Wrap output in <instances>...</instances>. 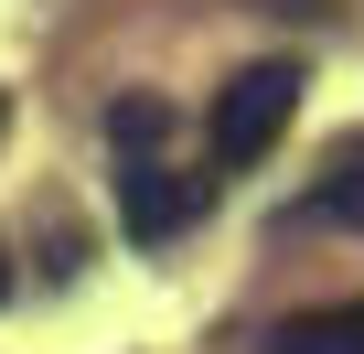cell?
I'll return each mask as SVG.
<instances>
[{"label": "cell", "instance_id": "1", "mask_svg": "<svg viewBox=\"0 0 364 354\" xmlns=\"http://www.w3.org/2000/svg\"><path fill=\"white\" fill-rule=\"evenodd\" d=\"M289 108H300V65H247V76L215 97V161H225V172L268 161V140L289 129Z\"/></svg>", "mask_w": 364, "mask_h": 354}, {"label": "cell", "instance_id": "2", "mask_svg": "<svg viewBox=\"0 0 364 354\" xmlns=\"http://www.w3.org/2000/svg\"><path fill=\"white\" fill-rule=\"evenodd\" d=\"M204 204H215V183H204V172H171L161 150H150V161H118V226H129L139 247L182 236V226H193Z\"/></svg>", "mask_w": 364, "mask_h": 354}, {"label": "cell", "instance_id": "3", "mask_svg": "<svg viewBox=\"0 0 364 354\" xmlns=\"http://www.w3.org/2000/svg\"><path fill=\"white\" fill-rule=\"evenodd\" d=\"M257 354H364V301H321V311H289Z\"/></svg>", "mask_w": 364, "mask_h": 354}, {"label": "cell", "instance_id": "4", "mask_svg": "<svg viewBox=\"0 0 364 354\" xmlns=\"http://www.w3.org/2000/svg\"><path fill=\"white\" fill-rule=\"evenodd\" d=\"M311 215H332V226H364V140H343V150L321 161V183H311Z\"/></svg>", "mask_w": 364, "mask_h": 354}, {"label": "cell", "instance_id": "5", "mask_svg": "<svg viewBox=\"0 0 364 354\" xmlns=\"http://www.w3.org/2000/svg\"><path fill=\"white\" fill-rule=\"evenodd\" d=\"M107 140H118V161H150V150L171 140V108H161V97H118V108H107Z\"/></svg>", "mask_w": 364, "mask_h": 354}, {"label": "cell", "instance_id": "6", "mask_svg": "<svg viewBox=\"0 0 364 354\" xmlns=\"http://www.w3.org/2000/svg\"><path fill=\"white\" fill-rule=\"evenodd\" d=\"M0 290H11V258H0Z\"/></svg>", "mask_w": 364, "mask_h": 354}]
</instances>
